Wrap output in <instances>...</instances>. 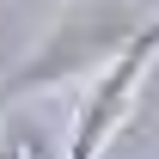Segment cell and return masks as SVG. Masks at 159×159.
<instances>
[{
    "instance_id": "obj_3",
    "label": "cell",
    "mask_w": 159,
    "mask_h": 159,
    "mask_svg": "<svg viewBox=\"0 0 159 159\" xmlns=\"http://www.w3.org/2000/svg\"><path fill=\"white\" fill-rule=\"evenodd\" d=\"M0 159H67L37 110H6L0 122Z\"/></svg>"
},
{
    "instance_id": "obj_2",
    "label": "cell",
    "mask_w": 159,
    "mask_h": 159,
    "mask_svg": "<svg viewBox=\"0 0 159 159\" xmlns=\"http://www.w3.org/2000/svg\"><path fill=\"white\" fill-rule=\"evenodd\" d=\"M153 61H159V19L141 25L135 37L92 74V86H86V98L74 110V129H67V159H104V147L122 135V122L135 116V98L147 86V74H153Z\"/></svg>"
},
{
    "instance_id": "obj_1",
    "label": "cell",
    "mask_w": 159,
    "mask_h": 159,
    "mask_svg": "<svg viewBox=\"0 0 159 159\" xmlns=\"http://www.w3.org/2000/svg\"><path fill=\"white\" fill-rule=\"evenodd\" d=\"M141 31V19L116 0H74L55 19V31L37 43V55L12 74V92H37V86H61V80L86 74V67H104L122 43Z\"/></svg>"
}]
</instances>
